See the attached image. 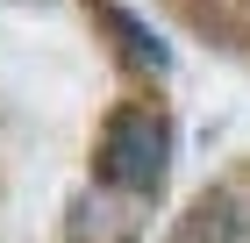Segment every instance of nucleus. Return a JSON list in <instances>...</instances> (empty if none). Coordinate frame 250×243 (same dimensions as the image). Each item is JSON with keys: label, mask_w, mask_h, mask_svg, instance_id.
<instances>
[{"label": "nucleus", "mask_w": 250, "mask_h": 243, "mask_svg": "<svg viewBox=\"0 0 250 243\" xmlns=\"http://www.w3.org/2000/svg\"><path fill=\"white\" fill-rule=\"evenodd\" d=\"M115 29H122V36H129V50L143 57V65H157V72H165V65H172V50H165V43H157L150 29H143V22L129 15V7H115Z\"/></svg>", "instance_id": "3"}, {"label": "nucleus", "mask_w": 250, "mask_h": 243, "mask_svg": "<svg viewBox=\"0 0 250 243\" xmlns=\"http://www.w3.org/2000/svg\"><path fill=\"white\" fill-rule=\"evenodd\" d=\"M165 157H172V136L150 108H122L100 136V179L122 193H150L165 179Z\"/></svg>", "instance_id": "1"}, {"label": "nucleus", "mask_w": 250, "mask_h": 243, "mask_svg": "<svg viewBox=\"0 0 250 243\" xmlns=\"http://www.w3.org/2000/svg\"><path fill=\"white\" fill-rule=\"evenodd\" d=\"M179 243H243V200L236 193H200L179 222Z\"/></svg>", "instance_id": "2"}]
</instances>
